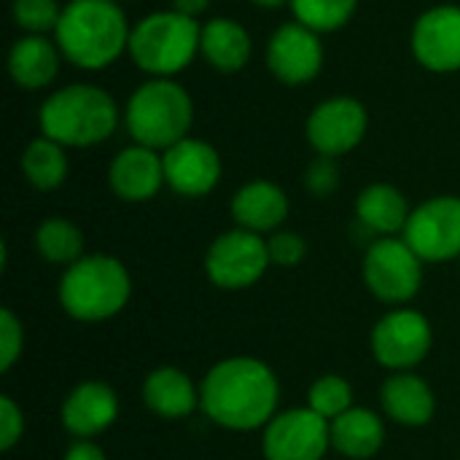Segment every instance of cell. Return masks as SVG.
Wrapping results in <instances>:
<instances>
[{"instance_id":"83f0119b","label":"cell","mask_w":460,"mask_h":460,"mask_svg":"<svg viewBox=\"0 0 460 460\" xmlns=\"http://www.w3.org/2000/svg\"><path fill=\"white\" fill-rule=\"evenodd\" d=\"M307 399H310V410L332 423L334 418H340L353 407V388L340 375H323L313 383Z\"/></svg>"},{"instance_id":"ba28073f","label":"cell","mask_w":460,"mask_h":460,"mask_svg":"<svg viewBox=\"0 0 460 460\" xmlns=\"http://www.w3.org/2000/svg\"><path fill=\"white\" fill-rule=\"evenodd\" d=\"M270 264L267 240L240 226L218 234L205 253V272L210 283L224 291L251 288L264 278Z\"/></svg>"},{"instance_id":"30bf717a","label":"cell","mask_w":460,"mask_h":460,"mask_svg":"<svg viewBox=\"0 0 460 460\" xmlns=\"http://www.w3.org/2000/svg\"><path fill=\"white\" fill-rule=\"evenodd\" d=\"M407 245L423 261H450L460 256V197H431L412 208L404 226Z\"/></svg>"},{"instance_id":"cb8c5ba5","label":"cell","mask_w":460,"mask_h":460,"mask_svg":"<svg viewBox=\"0 0 460 460\" xmlns=\"http://www.w3.org/2000/svg\"><path fill=\"white\" fill-rule=\"evenodd\" d=\"M332 447L345 458L367 460L380 453L385 439V426L372 410L350 407L332 423Z\"/></svg>"},{"instance_id":"ac0fdd59","label":"cell","mask_w":460,"mask_h":460,"mask_svg":"<svg viewBox=\"0 0 460 460\" xmlns=\"http://www.w3.org/2000/svg\"><path fill=\"white\" fill-rule=\"evenodd\" d=\"M62 51L49 35H22L8 51V75L19 89L40 92L59 75Z\"/></svg>"},{"instance_id":"8992f818","label":"cell","mask_w":460,"mask_h":460,"mask_svg":"<svg viewBox=\"0 0 460 460\" xmlns=\"http://www.w3.org/2000/svg\"><path fill=\"white\" fill-rule=\"evenodd\" d=\"M132 294L127 267L105 253H92L70 264L59 280L62 310L84 323H100L124 310Z\"/></svg>"},{"instance_id":"8d00e7d4","label":"cell","mask_w":460,"mask_h":460,"mask_svg":"<svg viewBox=\"0 0 460 460\" xmlns=\"http://www.w3.org/2000/svg\"><path fill=\"white\" fill-rule=\"evenodd\" d=\"M116 3H132V0H116Z\"/></svg>"},{"instance_id":"d6986e66","label":"cell","mask_w":460,"mask_h":460,"mask_svg":"<svg viewBox=\"0 0 460 460\" xmlns=\"http://www.w3.org/2000/svg\"><path fill=\"white\" fill-rule=\"evenodd\" d=\"M288 197L272 181H251L232 197V218L240 229L264 234L288 218Z\"/></svg>"},{"instance_id":"d590c367","label":"cell","mask_w":460,"mask_h":460,"mask_svg":"<svg viewBox=\"0 0 460 460\" xmlns=\"http://www.w3.org/2000/svg\"><path fill=\"white\" fill-rule=\"evenodd\" d=\"M251 3L259 8H280V5H288L291 0H251Z\"/></svg>"},{"instance_id":"44dd1931","label":"cell","mask_w":460,"mask_h":460,"mask_svg":"<svg viewBox=\"0 0 460 460\" xmlns=\"http://www.w3.org/2000/svg\"><path fill=\"white\" fill-rule=\"evenodd\" d=\"M380 402H383V412L394 423L410 426V429L426 426L437 410L434 391L426 385V380L410 372H396L394 377H388L383 383Z\"/></svg>"},{"instance_id":"4fadbf2b","label":"cell","mask_w":460,"mask_h":460,"mask_svg":"<svg viewBox=\"0 0 460 460\" xmlns=\"http://www.w3.org/2000/svg\"><path fill=\"white\" fill-rule=\"evenodd\" d=\"M267 460H323L332 447V426L326 418L307 410H288L264 426Z\"/></svg>"},{"instance_id":"d4e9b609","label":"cell","mask_w":460,"mask_h":460,"mask_svg":"<svg viewBox=\"0 0 460 460\" xmlns=\"http://www.w3.org/2000/svg\"><path fill=\"white\" fill-rule=\"evenodd\" d=\"M22 172L38 191H54L67 178V148L40 135L22 151Z\"/></svg>"},{"instance_id":"d6a6232c","label":"cell","mask_w":460,"mask_h":460,"mask_svg":"<svg viewBox=\"0 0 460 460\" xmlns=\"http://www.w3.org/2000/svg\"><path fill=\"white\" fill-rule=\"evenodd\" d=\"M22 431H24L22 410L8 396H0V450L8 453L22 439Z\"/></svg>"},{"instance_id":"52a82bcc","label":"cell","mask_w":460,"mask_h":460,"mask_svg":"<svg viewBox=\"0 0 460 460\" xmlns=\"http://www.w3.org/2000/svg\"><path fill=\"white\" fill-rule=\"evenodd\" d=\"M364 283L385 305L410 302L423 283V259L404 237H377L364 256Z\"/></svg>"},{"instance_id":"5bb4252c","label":"cell","mask_w":460,"mask_h":460,"mask_svg":"<svg viewBox=\"0 0 460 460\" xmlns=\"http://www.w3.org/2000/svg\"><path fill=\"white\" fill-rule=\"evenodd\" d=\"M410 49L420 67L447 75L460 70V5L442 3L423 11L410 32Z\"/></svg>"},{"instance_id":"484cf974","label":"cell","mask_w":460,"mask_h":460,"mask_svg":"<svg viewBox=\"0 0 460 460\" xmlns=\"http://www.w3.org/2000/svg\"><path fill=\"white\" fill-rule=\"evenodd\" d=\"M35 248L51 264H75L84 259V234L67 218H46L35 229Z\"/></svg>"},{"instance_id":"277c9868","label":"cell","mask_w":460,"mask_h":460,"mask_svg":"<svg viewBox=\"0 0 460 460\" xmlns=\"http://www.w3.org/2000/svg\"><path fill=\"white\" fill-rule=\"evenodd\" d=\"M121 121L137 146L167 151L189 137L194 100L175 78H148L129 94Z\"/></svg>"},{"instance_id":"836d02e7","label":"cell","mask_w":460,"mask_h":460,"mask_svg":"<svg viewBox=\"0 0 460 460\" xmlns=\"http://www.w3.org/2000/svg\"><path fill=\"white\" fill-rule=\"evenodd\" d=\"M65 460H105V453L89 442V439H78L75 445H70V450L65 453Z\"/></svg>"},{"instance_id":"4316f807","label":"cell","mask_w":460,"mask_h":460,"mask_svg":"<svg viewBox=\"0 0 460 460\" xmlns=\"http://www.w3.org/2000/svg\"><path fill=\"white\" fill-rule=\"evenodd\" d=\"M294 22L321 32L342 30L358 11V0H291Z\"/></svg>"},{"instance_id":"5b68a950","label":"cell","mask_w":460,"mask_h":460,"mask_svg":"<svg viewBox=\"0 0 460 460\" xmlns=\"http://www.w3.org/2000/svg\"><path fill=\"white\" fill-rule=\"evenodd\" d=\"M202 24L175 8L154 11L132 24L129 59L148 78H175L199 57Z\"/></svg>"},{"instance_id":"7402d4cb","label":"cell","mask_w":460,"mask_h":460,"mask_svg":"<svg viewBox=\"0 0 460 460\" xmlns=\"http://www.w3.org/2000/svg\"><path fill=\"white\" fill-rule=\"evenodd\" d=\"M143 402L154 415H159L164 420H181L197 410L199 391L194 388V383L186 372H181L175 367H162L146 377Z\"/></svg>"},{"instance_id":"7a4b0ae2","label":"cell","mask_w":460,"mask_h":460,"mask_svg":"<svg viewBox=\"0 0 460 460\" xmlns=\"http://www.w3.org/2000/svg\"><path fill=\"white\" fill-rule=\"evenodd\" d=\"M129 19L116 0H67L54 40L65 62L97 73L129 49Z\"/></svg>"},{"instance_id":"f1b7e54d","label":"cell","mask_w":460,"mask_h":460,"mask_svg":"<svg viewBox=\"0 0 460 460\" xmlns=\"http://www.w3.org/2000/svg\"><path fill=\"white\" fill-rule=\"evenodd\" d=\"M11 16L24 35H54L62 16V5L57 0H13Z\"/></svg>"},{"instance_id":"603a6c76","label":"cell","mask_w":460,"mask_h":460,"mask_svg":"<svg viewBox=\"0 0 460 460\" xmlns=\"http://www.w3.org/2000/svg\"><path fill=\"white\" fill-rule=\"evenodd\" d=\"M410 202L407 197L391 186V183H372L361 189L356 199V221L367 232L377 237H394L396 232H404L410 221Z\"/></svg>"},{"instance_id":"3957f363","label":"cell","mask_w":460,"mask_h":460,"mask_svg":"<svg viewBox=\"0 0 460 460\" xmlns=\"http://www.w3.org/2000/svg\"><path fill=\"white\" fill-rule=\"evenodd\" d=\"M121 119L124 113L119 111L113 94L94 84L59 86L38 111L40 135L65 148H92L105 143Z\"/></svg>"},{"instance_id":"ffe728a7","label":"cell","mask_w":460,"mask_h":460,"mask_svg":"<svg viewBox=\"0 0 460 460\" xmlns=\"http://www.w3.org/2000/svg\"><path fill=\"white\" fill-rule=\"evenodd\" d=\"M199 57L218 73H240L253 57V38L229 16L208 19L202 24Z\"/></svg>"},{"instance_id":"f546056e","label":"cell","mask_w":460,"mask_h":460,"mask_svg":"<svg viewBox=\"0 0 460 460\" xmlns=\"http://www.w3.org/2000/svg\"><path fill=\"white\" fill-rule=\"evenodd\" d=\"M305 186L313 197H332L340 186V164L332 156H315L305 172Z\"/></svg>"},{"instance_id":"6da1fadb","label":"cell","mask_w":460,"mask_h":460,"mask_svg":"<svg viewBox=\"0 0 460 460\" xmlns=\"http://www.w3.org/2000/svg\"><path fill=\"white\" fill-rule=\"evenodd\" d=\"M278 377L259 358H226L205 375L199 388L205 415L229 431L267 426L278 415Z\"/></svg>"},{"instance_id":"2e32d148","label":"cell","mask_w":460,"mask_h":460,"mask_svg":"<svg viewBox=\"0 0 460 460\" xmlns=\"http://www.w3.org/2000/svg\"><path fill=\"white\" fill-rule=\"evenodd\" d=\"M108 183L113 194L124 202H146L156 197L162 186L167 183L162 151H154L137 143H132L129 148H121L108 167Z\"/></svg>"},{"instance_id":"7c38bea8","label":"cell","mask_w":460,"mask_h":460,"mask_svg":"<svg viewBox=\"0 0 460 460\" xmlns=\"http://www.w3.org/2000/svg\"><path fill=\"white\" fill-rule=\"evenodd\" d=\"M434 342V332L426 315L418 310H394L372 332L375 358L394 372H410L418 367Z\"/></svg>"},{"instance_id":"e0dca14e","label":"cell","mask_w":460,"mask_h":460,"mask_svg":"<svg viewBox=\"0 0 460 460\" xmlns=\"http://www.w3.org/2000/svg\"><path fill=\"white\" fill-rule=\"evenodd\" d=\"M116 418L119 399L105 383H81L62 404V426L78 439H92L102 434L108 426L116 423Z\"/></svg>"},{"instance_id":"9c48e42d","label":"cell","mask_w":460,"mask_h":460,"mask_svg":"<svg viewBox=\"0 0 460 460\" xmlns=\"http://www.w3.org/2000/svg\"><path fill=\"white\" fill-rule=\"evenodd\" d=\"M369 129V113L361 100L337 94L329 100H321L305 124L307 143L318 156L340 159L361 146Z\"/></svg>"},{"instance_id":"4dcf8cb0","label":"cell","mask_w":460,"mask_h":460,"mask_svg":"<svg viewBox=\"0 0 460 460\" xmlns=\"http://www.w3.org/2000/svg\"><path fill=\"white\" fill-rule=\"evenodd\" d=\"M22 345H24L22 323L8 307H3L0 310V369L3 372H8L16 364V358L22 356Z\"/></svg>"},{"instance_id":"8fae6325","label":"cell","mask_w":460,"mask_h":460,"mask_svg":"<svg viewBox=\"0 0 460 460\" xmlns=\"http://www.w3.org/2000/svg\"><path fill=\"white\" fill-rule=\"evenodd\" d=\"M323 43L321 35L299 22L280 24L264 49L270 73L286 86H305L323 70Z\"/></svg>"},{"instance_id":"e575fe53","label":"cell","mask_w":460,"mask_h":460,"mask_svg":"<svg viewBox=\"0 0 460 460\" xmlns=\"http://www.w3.org/2000/svg\"><path fill=\"white\" fill-rule=\"evenodd\" d=\"M208 5H210V0H172V8L181 11V13H186V16H191V19H197L199 13H205Z\"/></svg>"},{"instance_id":"9a60e30c","label":"cell","mask_w":460,"mask_h":460,"mask_svg":"<svg viewBox=\"0 0 460 460\" xmlns=\"http://www.w3.org/2000/svg\"><path fill=\"white\" fill-rule=\"evenodd\" d=\"M164 181L181 197H205L221 181V154L202 137H183L172 148L162 151Z\"/></svg>"},{"instance_id":"1f68e13d","label":"cell","mask_w":460,"mask_h":460,"mask_svg":"<svg viewBox=\"0 0 460 460\" xmlns=\"http://www.w3.org/2000/svg\"><path fill=\"white\" fill-rule=\"evenodd\" d=\"M267 248H270V261L278 267H296L307 253L305 240L294 232H275L267 240Z\"/></svg>"}]
</instances>
